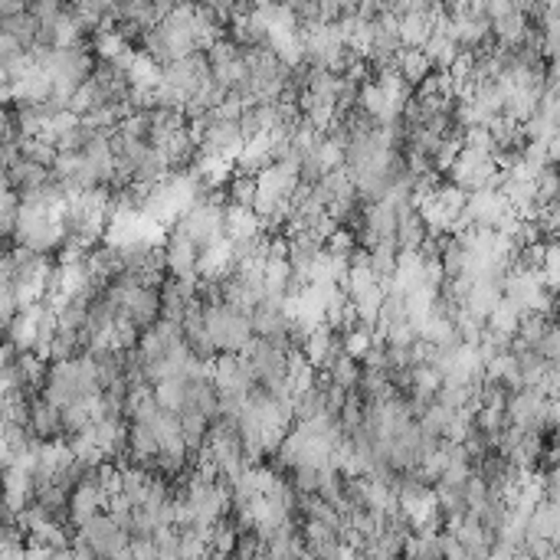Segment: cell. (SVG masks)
Wrapping results in <instances>:
<instances>
[{"mask_svg":"<svg viewBox=\"0 0 560 560\" xmlns=\"http://www.w3.org/2000/svg\"><path fill=\"white\" fill-rule=\"evenodd\" d=\"M102 393L92 371V361L86 354H79L76 361H59V364H46V377H43L40 397L46 403H53L56 410L66 406H79L89 403Z\"/></svg>","mask_w":560,"mask_h":560,"instance_id":"obj_1","label":"cell"},{"mask_svg":"<svg viewBox=\"0 0 560 560\" xmlns=\"http://www.w3.org/2000/svg\"><path fill=\"white\" fill-rule=\"evenodd\" d=\"M203 309V328L210 334L217 354H246L252 344V328L249 315L227 301L219 305H200Z\"/></svg>","mask_w":560,"mask_h":560,"instance_id":"obj_2","label":"cell"},{"mask_svg":"<svg viewBox=\"0 0 560 560\" xmlns=\"http://www.w3.org/2000/svg\"><path fill=\"white\" fill-rule=\"evenodd\" d=\"M63 233H59L56 213L43 210V207H24L16 203V223H14V246L36 256H56Z\"/></svg>","mask_w":560,"mask_h":560,"instance_id":"obj_3","label":"cell"},{"mask_svg":"<svg viewBox=\"0 0 560 560\" xmlns=\"http://www.w3.org/2000/svg\"><path fill=\"white\" fill-rule=\"evenodd\" d=\"M207 82H210V66H207V56H203V53L174 59V63L158 69V86L168 89L171 96H178L180 106H187Z\"/></svg>","mask_w":560,"mask_h":560,"instance_id":"obj_4","label":"cell"},{"mask_svg":"<svg viewBox=\"0 0 560 560\" xmlns=\"http://www.w3.org/2000/svg\"><path fill=\"white\" fill-rule=\"evenodd\" d=\"M393 210H397V229H393L397 252H420V246L430 236L426 219L420 217V207L416 203H403V207H393Z\"/></svg>","mask_w":560,"mask_h":560,"instance_id":"obj_5","label":"cell"},{"mask_svg":"<svg viewBox=\"0 0 560 560\" xmlns=\"http://www.w3.org/2000/svg\"><path fill=\"white\" fill-rule=\"evenodd\" d=\"M30 436L36 439V443H59V439H63V416H59L56 406L46 403L40 393L30 400Z\"/></svg>","mask_w":560,"mask_h":560,"instance_id":"obj_6","label":"cell"},{"mask_svg":"<svg viewBox=\"0 0 560 560\" xmlns=\"http://www.w3.org/2000/svg\"><path fill=\"white\" fill-rule=\"evenodd\" d=\"M262 223L252 210L243 207H223V239L227 243H246V239H260Z\"/></svg>","mask_w":560,"mask_h":560,"instance_id":"obj_7","label":"cell"},{"mask_svg":"<svg viewBox=\"0 0 560 560\" xmlns=\"http://www.w3.org/2000/svg\"><path fill=\"white\" fill-rule=\"evenodd\" d=\"M393 69H397L400 73V79L406 82V86H410V89H420V82L426 79V76L433 73L430 69V59L423 56V49H400L397 56H393Z\"/></svg>","mask_w":560,"mask_h":560,"instance_id":"obj_8","label":"cell"},{"mask_svg":"<svg viewBox=\"0 0 560 560\" xmlns=\"http://www.w3.org/2000/svg\"><path fill=\"white\" fill-rule=\"evenodd\" d=\"M557 531H560V508L551 502H537L528 518V537H541V541L557 545Z\"/></svg>","mask_w":560,"mask_h":560,"instance_id":"obj_9","label":"cell"},{"mask_svg":"<svg viewBox=\"0 0 560 560\" xmlns=\"http://www.w3.org/2000/svg\"><path fill=\"white\" fill-rule=\"evenodd\" d=\"M325 381L331 383V387L341 390V393H354V390H358V381H361V361L341 354V358L328 367Z\"/></svg>","mask_w":560,"mask_h":560,"instance_id":"obj_10","label":"cell"},{"mask_svg":"<svg viewBox=\"0 0 560 560\" xmlns=\"http://www.w3.org/2000/svg\"><path fill=\"white\" fill-rule=\"evenodd\" d=\"M325 472L328 465H295L289 469V488H292L295 495H318V488L325 482Z\"/></svg>","mask_w":560,"mask_h":560,"instance_id":"obj_11","label":"cell"},{"mask_svg":"<svg viewBox=\"0 0 560 560\" xmlns=\"http://www.w3.org/2000/svg\"><path fill=\"white\" fill-rule=\"evenodd\" d=\"M0 33L16 40L24 49H33V40H36V20L30 16V10H20V14L7 16V20H0Z\"/></svg>","mask_w":560,"mask_h":560,"instance_id":"obj_12","label":"cell"},{"mask_svg":"<svg viewBox=\"0 0 560 560\" xmlns=\"http://www.w3.org/2000/svg\"><path fill=\"white\" fill-rule=\"evenodd\" d=\"M16 155L24 158V161L40 164V168H53V164H56L59 151L49 145L43 135H36V138H20V145H16Z\"/></svg>","mask_w":560,"mask_h":560,"instance_id":"obj_13","label":"cell"},{"mask_svg":"<svg viewBox=\"0 0 560 560\" xmlns=\"http://www.w3.org/2000/svg\"><path fill=\"white\" fill-rule=\"evenodd\" d=\"M535 354L541 361H547V364H557V354H560V334H557V325H551L545 331V338L537 341Z\"/></svg>","mask_w":560,"mask_h":560,"instance_id":"obj_14","label":"cell"},{"mask_svg":"<svg viewBox=\"0 0 560 560\" xmlns=\"http://www.w3.org/2000/svg\"><path fill=\"white\" fill-rule=\"evenodd\" d=\"M128 560H158V551L151 541H131L128 545Z\"/></svg>","mask_w":560,"mask_h":560,"instance_id":"obj_15","label":"cell"},{"mask_svg":"<svg viewBox=\"0 0 560 560\" xmlns=\"http://www.w3.org/2000/svg\"><path fill=\"white\" fill-rule=\"evenodd\" d=\"M69 557H73V560H102L89 545H86V541H82V537H76V541H73V547H69Z\"/></svg>","mask_w":560,"mask_h":560,"instance_id":"obj_16","label":"cell"},{"mask_svg":"<svg viewBox=\"0 0 560 560\" xmlns=\"http://www.w3.org/2000/svg\"><path fill=\"white\" fill-rule=\"evenodd\" d=\"M24 560H53V551H49V547H43V545H36V541H26Z\"/></svg>","mask_w":560,"mask_h":560,"instance_id":"obj_17","label":"cell"}]
</instances>
